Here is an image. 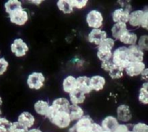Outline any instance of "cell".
<instances>
[{"label":"cell","mask_w":148,"mask_h":132,"mask_svg":"<svg viewBox=\"0 0 148 132\" xmlns=\"http://www.w3.org/2000/svg\"><path fill=\"white\" fill-rule=\"evenodd\" d=\"M137 46H138L140 49H141L143 51H147L148 49V36L147 35H143L140 38V39H138L137 40Z\"/></svg>","instance_id":"31"},{"label":"cell","mask_w":148,"mask_h":132,"mask_svg":"<svg viewBox=\"0 0 148 132\" xmlns=\"http://www.w3.org/2000/svg\"><path fill=\"white\" fill-rule=\"evenodd\" d=\"M147 72H148V69L146 68V69L143 71V73L141 74L142 79H143V80H145V82H147V79H148Z\"/></svg>","instance_id":"40"},{"label":"cell","mask_w":148,"mask_h":132,"mask_svg":"<svg viewBox=\"0 0 148 132\" xmlns=\"http://www.w3.org/2000/svg\"><path fill=\"white\" fill-rule=\"evenodd\" d=\"M145 69L146 65L143 62H131L124 69V72L130 77H134L141 75V74Z\"/></svg>","instance_id":"10"},{"label":"cell","mask_w":148,"mask_h":132,"mask_svg":"<svg viewBox=\"0 0 148 132\" xmlns=\"http://www.w3.org/2000/svg\"><path fill=\"white\" fill-rule=\"evenodd\" d=\"M115 46V40L112 38L107 37L98 46L96 56L102 62L111 60L112 57L113 49Z\"/></svg>","instance_id":"2"},{"label":"cell","mask_w":148,"mask_h":132,"mask_svg":"<svg viewBox=\"0 0 148 132\" xmlns=\"http://www.w3.org/2000/svg\"><path fill=\"white\" fill-rule=\"evenodd\" d=\"M56 6L64 14H71L74 10L69 2V0H59L56 2Z\"/></svg>","instance_id":"28"},{"label":"cell","mask_w":148,"mask_h":132,"mask_svg":"<svg viewBox=\"0 0 148 132\" xmlns=\"http://www.w3.org/2000/svg\"><path fill=\"white\" fill-rule=\"evenodd\" d=\"M27 132H43L40 129L38 128H31L30 129L27 130Z\"/></svg>","instance_id":"42"},{"label":"cell","mask_w":148,"mask_h":132,"mask_svg":"<svg viewBox=\"0 0 148 132\" xmlns=\"http://www.w3.org/2000/svg\"><path fill=\"white\" fill-rule=\"evenodd\" d=\"M129 30L128 27L126 23H115L114 25L111 27V36H112V38L114 40H119L121 36L126 32Z\"/></svg>","instance_id":"22"},{"label":"cell","mask_w":148,"mask_h":132,"mask_svg":"<svg viewBox=\"0 0 148 132\" xmlns=\"http://www.w3.org/2000/svg\"><path fill=\"white\" fill-rule=\"evenodd\" d=\"M4 9L7 14H10L14 10L23 7L22 2L19 0H8L4 3Z\"/></svg>","instance_id":"26"},{"label":"cell","mask_w":148,"mask_h":132,"mask_svg":"<svg viewBox=\"0 0 148 132\" xmlns=\"http://www.w3.org/2000/svg\"><path fill=\"white\" fill-rule=\"evenodd\" d=\"M129 132H132V131H131V130H130V131H129Z\"/></svg>","instance_id":"47"},{"label":"cell","mask_w":148,"mask_h":132,"mask_svg":"<svg viewBox=\"0 0 148 132\" xmlns=\"http://www.w3.org/2000/svg\"><path fill=\"white\" fill-rule=\"evenodd\" d=\"M10 21L17 26H23L29 20V14L24 8H20L8 14Z\"/></svg>","instance_id":"6"},{"label":"cell","mask_w":148,"mask_h":132,"mask_svg":"<svg viewBox=\"0 0 148 132\" xmlns=\"http://www.w3.org/2000/svg\"><path fill=\"white\" fill-rule=\"evenodd\" d=\"M130 131L128 125L126 124H119L114 132H129Z\"/></svg>","instance_id":"38"},{"label":"cell","mask_w":148,"mask_h":132,"mask_svg":"<svg viewBox=\"0 0 148 132\" xmlns=\"http://www.w3.org/2000/svg\"><path fill=\"white\" fill-rule=\"evenodd\" d=\"M69 102L72 105H79L85 102V99H86V95L82 93L78 90H75L70 94H69Z\"/></svg>","instance_id":"25"},{"label":"cell","mask_w":148,"mask_h":132,"mask_svg":"<svg viewBox=\"0 0 148 132\" xmlns=\"http://www.w3.org/2000/svg\"><path fill=\"white\" fill-rule=\"evenodd\" d=\"M124 75V69L115 66L109 72L108 75L113 79H119L123 77Z\"/></svg>","instance_id":"29"},{"label":"cell","mask_w":148,"mask_h":132,"mask_svg":"<svg viewBox=\"0 0 148 132\" xmlns=\"http://www.w3.org/2000/svg\"><path fill=\"white\" fill-rule=\"evenodd\" d=\"M67 113L70 117L72 122L77 121L85 115V111L82 109V107L77 105H72V104H71L69 106Z\"/></svg>","instance_id":"23"},{"label":"cell","mask_w":148,"mask_h":132,"mask_svg":"<svg viewBox=\"0 0 148 132\" xmlns=\"http://www.w3.org/2000/svg\"><path fill=\"white\" fill-rule=\"evenodd\" d=\"M131 131L132 132H148V125L143 122L137 123L132 126Z\"/></svg>","instance_id":"32"},{"label":"cell","mask_w":148,"mask_h":132,"mask_svg":"<svg viewBox=\"0 0 148 132\" xmlns=\"http://www.w3.org/2000/svg\"><path fill=\"white\" fill-rule=\"evenodd\" d=\"M0 54H1V51H0Z\"/></svg>","instance_id":"48"},{"label":"cell","mask_w":148,"mask_h":132,"mask_svg":"<svg viewBox=\"0 0 148 132\" xmlns=\"http://www.w3.org/2000/svg\"><path fill=\"white\" fill-rule=\"evenodd\" d=\"M101 68H102V69H103V70L106 71V72H109L110 71H111V69L115 66V65H114V64L113 63L112 61H111V60L102 62H101Z\"/></svg>","instance_id":"36"},{"label":"cell","mask_w":148,"mask_h":132,"mask_svg":"<svg viewBox=\"0 0 148 132\" xmlns=\"http://www.w3.org/2000/svg\"><path fill=\"white\" fill-rule=\"evenodd\" d=\"M145 10H136L130 12L128 20V23L130 25V26L134 27H140L143 17L145 14Z\"/></svg>","instance_id":"14"},{"label":"cell","mask_w":148,"mask_h":132,"mask_svg":"<svg viewBox=\"0 0 148 132\" xmlns=\"http://www.w3.org/2000/svg\"><path fill=\"white\" fill-rule=\"evenodd\" d=\"M148 82H145L139 90L138 101L143 105L148 104Z\"/></svg>","instance_id":"27"},{"label":"cell","mask_w":148,"mask_h":132,"mask_svg":"<svg viewBox=\"0 0 148 132\" xmlns=\"http://www.w3.org/2000/svg\"><path fill=\"white\" fill-rule=\"evenodd\" d=\"M94 121L90 116L84 115L76 121L74 126L77 132H91Z\"/></svg>","instance_id":"8"},{"label":"cell","mask_w":148,"mask_h":132,"mask_svg":"<svg viewBox=\"0 0 148 132\" xmlns=\"http://www.w3.org/2000/svg\"><path fill=\"white\" fill-rule=\"evenodd\" d=\"M140 27H143L145 30H148V10L147 8H145V11L144 16L143 17V20H142L141 25Z\"/></svg>","instance_id":"37"},{"label":"cell","mask_w":148,"mask_h":132,"mask_svg":"<svg viewBox=\"0 0 148 132\" xmlns=\"http://www.w3.org/2000/svg\"><path fill=\"white\" fill-rule=\"evenodd\" d=\"M116 118L119 122L124 124L130 122L132 118V114L130 105L127 104L119 105L116 109Z\"/></svg>","instance_id":"9"},{"label":"cell","mask_w":148,"mask_h":132,"mask_svg":"<svg viewBox=\"0 0 148 132\" xmlns=\"http://www.w3.org/2000/svg\"><path fill=\"white\" fill-rule=\"evenodd\" d=\"M103 132H110V131H105V130H103Z\"/></svg>","instance_id":"46"},{"label":"cell","mask_w":148,"mask_h":132,"mask_svg":"<svg viewBox=\"0 0 148 132\" xmlns=\"http://www.w3.org/2000/svg\"><path fill=\"white\" fill-rule=\"evenodd\" d=\"M129 53L131 62H143L145 58V52L137 46V45L128 46Z\"/></svg>","instance_id":"18"},{"label":"cell","mask_w":148,"mask_h":132,"mask_svg":"<svg viewBox=\"0 0 148 132\" xmlns=\"http://www.w3.org/2000/svg\"><path fill=\"white\" fill-rule=\"evenodd\" d=\"M50 104L48 101L44 100H38L34 104V110L38 115L46 117L49 112Z\"/></svg>","instance_id":"24"},{"label":"cell","mask_w":148,"mask_h":132,"mask_svg":"<svg viewBox=\"0 0 148 132\" xmlns=\"http://www.w3.org/2000/svg\"><path fill=\"white\" fill-rule=\"evenodd\" d=\"M104 17L102 13L97 10H92L87 14L86 23L92 29H101L103 25Z\"/></svg>","instance_id":"4"},{"label":"cell","mask_w":148,"mask_h":132,"mask_svg":"<svg viewBox=\"0 0 148 132\" xmlns=\"http://www.w3.org/2000/svg\"><path fill=\"white\" fill-rule=\"evenodd\" d=\"M77 90L85 95H88L92 92L90 85V77L88 76H79L77 77Z\"/></svg>","instance_id":"17"},{"label":"cell","mask_w":148,"mask_h":132,"mask_svg":"<svg viewBox=\"0 0 148 132\" xmlns=\"http://www.w3.org/2000/svg\"><path fill=\"white\" fill-rule=\"evenodd\" d=\"M46 118L55 127L61 129H65L70 127L72 121L66 111H57L51 107L46 116Z\"/></svg>","instance_id":"1"},{"label":"cell","mask_w":148,"mask_h":132,"mask_svg":"<svg viewBox=\"0 0 148 132\" xmlns=\"http://www.w3.org/2000/svg\"><path fill=\"white\" fill-rule=\"evenodd\" d=\"M101 125L103 129L105 131L114 132L117 128V127L119 125V121H118L116 116H108L102 120Z\"/></svg>","instance_id":"15"},{"label":"cell","mask_w":148,"mask_h":132,"mask_svg":"<svg viewBox=\"0 0 148 132\" xmlns=\"http://www.w3.org/2000/svg\"><path fill=\"white\" fill-rule=\"evenodd\" d=\"M10 50L16 57H23L29 51V46L22 38H15L10 45Z\"/></svg>","instance_id":"7"},{"label":"cell","mask_w":148,"mask_h":132,"mask_svg":"<svg viewBox=\"0 0 148 132\" xmlns=\"http://www.w3.org/2000/svg\"><path fill=\"white\" fill-rule=\"evenodd\" d=\"M45 81L46 78L42 72H33L27 77V85L30 90H38L44 86Z\"/></svg>","instance_id":"5"},{"label":"cell","mask_w":148,"mask_h":132,"mask_svg":"<svg viewBox=\"0 0 148 132\" xmlns=\"http://www.w3.org/2000/svg\"><path fill=\"white\" fill-rule=\"evenodd\" d=\"M68 132H77V131L76 129H75V126H72L71 127H69V129H68Z\"/></svg>","instance_id":"43"},{"label":"cell","mask_w":148,"mask_h":132,"mask_svg":"<svg viewBox=\"0 0 148 132\" xmlns=\"http://www.w3.org/2000/svg\"><path fill=\"white\" fill-rule=\"evenodd\" d=\"M130 7H121L117 8L113 12L112 20L115 23H122L127 24L128 23L129 16L130 13Z\"/></svg>","instance_id":"11"},{"label":"cell","mask_w":148,"mask_h":132,"mask_svg":"<svg viewBox=\"0 0 148 132\" xmlns=\"http://www.w3.org/2000/svg\"><path fill=\"white\" fill-rule=\"evenodd\" d=\"M12 122L5 117L0 118V132H10Z\"/></svg>","instance_id":"30"},{"label":"cell","mask_w":148,"mask_h":132,"mask_svg":"<svg viewBox=\"0 0 148 132\" xmlns=\"http://www.w3.org/2000/svg\"><path fill=\"white\" fill-rule=\"evenodd\" d=\"M103 129L101 124L94 122L92 129H91V132H103Z\"/></svg>","instance_id":"39"},{"label":"cell","mask_w":148,"mask_h":132,"mask_svg":"<svg viewBox=\"0 0 148 132\" xmlns=\"http://www.w3.org/2000/svg\"><path fill=\"white\" fill-rule=\"evenodd\" d=\"M71 103L69 99L66 98H58L53 100L51 107L57 111H66L67 112Z\"/></svg>","instance_id":"19"},{"label":"cell","mask_w":148,"mask_h":132,"mask_svg":"<svg viewBox=\"0 0 148 132\" xmlns=\"http://www.w3.org/2000/svg\"><path fill=\"white\" fill-rule=\"evenodd\" d=\"M120 42L126 46H134L137 45V40H138V36L137 33H134V32H131L130 30L125 33L122 35L119 39Z\"/></svg>","instance_id":"20"},{"label":"cell","mask_w":148,"mask_h":132,"mask_svg":"<svg viewBox=\"0 0 148 132\" xmlns=\"http://www.w3.org/2000/svg\"><path fill=\"white\" fill-rule=\"evenodd\" d=\"M27 129L19 124L17 121L12 122L11 127H10V132H27Z\"/></svg>","instance_id":"34"},{"label":"cell","mask_w":148,"mask_h":132,"mask_svg":"<svg viewBox=\"0 0 148 132\" xmlns=\"http://www.w3.org/2000/svg\"><path fill=\"white\" fill-rule=\"evenodd\" d=\"M43 1V0H30V1H29V2L31 3V4H36V5L38 6L40 5V4H42Z\"/></svg>","instance_id":"41"},{"label":"cell","mask_w":148,"mask_h":132,"mask_svg":"<svg viewBox=\"0 0 148 132\" xmlns=\"http://www.w3.org/2000/svg\"><path fill=\"white\" fill-rule=\"evenodd\" d=\"M72 7L74 8L78 9V10H82L85 8L88 4V0H69Z\"/></svg>","instance_id":"33"},{"label":"cell","mask_w":148,"mask_h":132,"mask_svg":"<svg viewBox=\"0 0 148 132\" xmlns=\"http://www.w3.org/2000/svg\"><path fill=\"white\" fill-rule=\"evenodd\" d=\"M1 117H2V111H1V108H0V118H1Z\"/></svg>","instance_id":"45"},{"label":"cell","mask_w":148,"mask_h":132,"mask_svg":"<svg viewBox=\"0 0 148 132\" xmlns=\"http://www.w3.org/2000/svg\"><path fill=\"white\" fill-rule=\"evenodd\" d=\"M106 83L105 77L101 75H94L90 77V85L92 91H99L104 89Z\"/></svg>","instance_id":"16"},{"label":"cell","mask_w":148,"mask_h":132,"mask_svg":"<svg viewBox=\"0 0 148 132\" xmlns=\"http://www.w3.org/2000/svg\"><path fill=\"white\" fill-rule=\"evenodd\" d=\"M108 37L106 31L102 29H92L88 35V40L92 44L98 46L103 40Z\"/></svg>","instance_id":"12"},{"label":"cell","mask_w":148,"mask_h":132,"mask_svg":"<svg viewBox=\"0 0 148 132\" xmlns=\"http://www.w3.org/2000/svg\"><path fill=\"white\" fill-rule=\"evenodd\" d=\"M17 122L21 124L27 129L33 128L36 123V118L35 116L30 112L24 111L22 112L17 117Z\"/></svg>","instance_id":"13"},{"label":"cell","mask_w":148,"mask_h":132,"mask_svg":"<svg viewBox=\"0 0 148 132\" xmlns=\"http://www.w3.org/2000/svg\"><path fill=\"white\" fill-rule=\"evenodd\" d=\"M9 66V62L5 58L0 57V76L3 75L6 72Z\"/></svg>","instance_id":"35"},{"label":"cell","mask_w":148,"mask_h":132,"mask_svg":"<svg viewBox=\"0 0 148 132\" xmlns=\"http://www.w3.org/2000/svg\"><path fill=\"white\" fill-rule=\"evenodd\" d=\"M3 104V101H2V98H1V97L0 96V108H1V106Z\"/></svg>","instance_id":"44"},{"label":"cell","mask_w":148,"mask_h":132,"mask_svg":"<svg viewBox=\"0 0 148 132\" xmlns=\"http://www.w3.org/2000/svg\"><path fill=\"white\" fill-rule=\"evenodd\" d=\"M64 92L70 94L77 89V78L72 75H68L64 79L62 82Z\"/></svg>","instance_id":"21"},{"label":"cell","mask_w":148,"mask_h":132,"mask_svg":"<svg viewBox=\"0 0 148 132\" xmlns=\"http://www.w3.org/2000/svg\"><path fill=\"white\" fill-rule=\"evenodd\" d=\"M111 61L115 66L125 69L131 63L128 47L121 46L116 49L112 53Z\"/></svg>","instance_id":"3"}]
</instances>
